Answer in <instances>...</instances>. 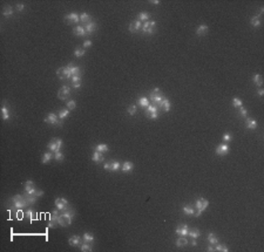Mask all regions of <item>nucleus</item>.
<instances>
[{"mask_svg": "<svg viewBox=\"0 0 264 252\" xmlns=\"http://www.w3.org/2000/svg\"><path fill=\"white\" fill-rule=\"evenodd\" d=\"M75 216V212H74V209L69 208L68 210H65V211H59L58 210V215H57V221H58V224L61 225V226H68L72 224V221Z\"/></svg>", "mask_w": 264, "mask_h": 252, "instance_id": "nucleus-1", "label": "nucleus"}, {"mask_svg": "<svg viewBox=\"0 0 264 252\" xmlns=\"http://www.w3.org/2000/svg\"><path fill=\"white\" fill-rule=\"evenodd\" d=\"M11 202L13 203V209H15V210H21V209L26 208L27 205H29L24 195H15Z\"/></svg>", "mask_w": 264, "mask_h": 252, "instance_id": "nucleus-2", "label": "nucleus"}, {"mask_svg": "<svg viewBox=\"0 0 264 252\" xmlns=\"http://www.w3.org/2000/svg\"><path fill=\"white\" fill-rule=\"evenodd\" d=\"M150 99H151V102L158 107V104L161 103V101H162L163 99H166V96H164L163 93L160 91V88L156 87V88H154V91L150 93Z\"/></svg>", "mask_w": 264, "mask_h": 252, "instance_id": "nucleus-3", "label": "nucleus"}, {"mask_svg": "<svg viewBox=\"0 0 264 252\" xmlns=\"http://www.w3.org/2000/svg\"><path fill=\"white\" fill-rule=\"evenodd\" d=\"M195 205H196V211H195V215L194 216H196V217H199V216H201L202 215V212L208 208V205H209V202L207 201V200H204V198H199V200H196V203H195Z\"/></svg>", "mask_w": 264, "mask_h": 252, "instance_id": "nucleus-4", "label": "nucleus"}, {"mask_svg": "<svg viewBox=\"0 0 264 252\" xmlns=\"http://www.w3.org/2000/svg\"><path fill=\"white\" fill-rule=\"evenodd\" d=\"M44 121H45L46 123H49V124H53V125H58V127H61V125H62V120H61L60 117H58V115L54 114V113L48 114V115L45 117Z\"/></svg>", "mask_w": 264, "mask_h": 252, "instance_id": "nucleus-5", "label": "nucleus"}, {"mask_svg": "<svg viewBox=\"0 0 264 252\" xmlns=\"http://www.w3.org/2000/svg\"><path fill=\"white\" fill-rule=\"evenodd\" d=\"M61 147H62V140H61V138H53V140L48 143V146H47V148H48L52 153L60 151Z\"/></svg>", "mask_w": 264, "mask_h": 252, "instance_id": "nucleus-6", "label": "nucleus"}, {"mask_svg": "<svg viewBox=\"0 0 264 252\" xmlns=\"http://www.w3.org/2000/svg\"><path fill=\"white\" fill-rule=\"evenodd\" d=\"M55 208L59 210V211H65V210H68L69 209V204H68V201L63 197H58L55 198Z\"/></svg>", "mask_w": 264, "mask_h": 252, "instance_id": "nucleus-7", "label": "nucleus"}, {"mask_svg": "<svg viewBox=\"0 0 264 252\" xmlns=\"http://www.w3.org/2000/svg\"><path fill=\"white\" fill-rule=\"evenodd\" d=\"M155 27H156V21L151 20V21H146L143 22L142 25V31L146 33V34H154L155 32Z\"/></svg>", "mask_w": 264, "mask_h": 252, "instance_id": "nucleus-8", "label": "nucleus"}, {"mask_svg": "<svg viewBox=\"0 0 264 252\" xmlns=\"http://www.w3.org/2000/svg\"><path fill=\"white\" fill-rule=\"evenodd\" d=\"M103 168L108 171H117L121 168V163L119 161H109L103 164Z\"/></svg>", "mask_w": 264, "mask_h": 252, "instance_id": "nucleus-9", "label": "nucleus"}, {"mask_svg": "<svg viewBox=\"0 0 264 252\" xmlns=\"http://www.w3.org/2000/svg\"><path fill=\"white\" fill-rule=\"evenodd\" d=\"M57 75L59 76L60 80H66V79L72 78V75H70V73H69V70H68L67 67H60L57 70Z\"/></svg>", "mask_w": 264, "mask_h": 252, "instance_id": "nucleus-10", "label": "nucleus"}, {"mask_svg": "<svg viewBox=\"0 0 264 252\" xmlns=\"http://www.w3.org/2000/svg\"><path fill=\"white\" fill-rule=\"evenodd\" d=\"M175 232L177 233L179 236H183V237H187L188 233H189V226L187 224H180L176 226V230Z\"/></svg>", "mask_w": 264, "mask_h": 252, "instance_id": "nucleus-11", "label": "nucleus"}, {"mask_svg": "<svg viewBox=\"0 0 264 252\" xmlns=\"http://www.w3.org/2000/svg\"><path fill=\"white\" fill-rule=\"evenodd\" d=\"M69 95H70V89L68 86H62L61 89L58 92V97L60 100H66Z\"/></svg>", "mask_w": 264, "mask_h": 252, "instance_id": "nucleus-12", "label": "nucleus"}, {"mask_svg": "<svg viewBox=\"0 0 264 252\" xmlns=\"http://www.w3.org/2000/svg\"><path fill=\"white\" fill-rule=\"evenodd\" d=\"M229 151H230V149H229V146L225 144V143H222V144H220L216 148V150H215L216 155H218V156H224V155L229 154Z\"/></svg>", "mask_w": 264, "mask_h": 252, "instance_id": "nucleus-13", "label": "nucleus"}, {"mask_svg": "<svg viewBox=\"0 0 264 252\" xmlns=\"http://www.w3.org/2000/svg\"><path fill=\"white\" fill-rule=\"evenodd\" d=\"M129 32H132V33H136V32H140L141 29H142V22H141L140 20H135V21H133V22H130V25H129Z\"/></svg>", "mask_w": 264, "mask_h": 252, "instance_id": "nucleus-14", "label": "nucleus"}, {"mask_svg": "<svg viewBox=\"0 0 264 252\" xmlns=\"http://www.w3.org/2000/svg\"><path fill=\"white\" fill-rule=\"evenodd\" d=\"M65 19H66L67 21H69V22H72V24H78V22L80 21V16L78 15V13L72 12V13L67 14V15L65 16Z\"/></svg>", "mask_w": 264, "mask_h": 252, "instance_id": "nucleus-15", "label": "nucleus"}, {"mask_svg": "<svg viewBox=\"0 0 264 252\" xmlns=\"http://www.w3.org/2000/svg\"><path fill=\"white\" fill-rule=\"evenodd\" d=\"M37 188H35V185H34V183L32 182V181H27L26 182V184H25V191H26V193H28V195H34L35 192H37Z\"/></svg>", "mask_w": 264, "mask_h": 252, "instance_id": "nucleus-16", "label": "nucleus"}, {"mask_svg": "<svg viewBox=\"0 0 264 252\" xmlns=\"http://www.w3.org/2000/svg\"><path fill=\"white\" fill-rule=\"evenodd\" d=\"M158 108H161V109L163 110V112H169L170 110V108H171V103H170V101L166 97V99H163L162 101H161V103L158 104Z\"/></svg>", "mask_w": 264, "mask_h": 252, "instance_id": "nucleus-17", "label": "nucleus"}, {"mask_svg": "<svg viewBox=\"0 0 264 252\" xmlns=\"http://www.w3.org/2000/svg\"><path fill=\"white\" fill-rule=\"evenodd\" d=\"M96 29V24L94 21H91V22H88L86 24L85 26V31H86V35H91L94 31Z\"/></svg>", "mask_w": 264, "mask_h": 252, "instance_id": "nucleus-18", "label": "nucleus"}, {"mask_svg": "<svg viewBox=\"0 0 264 252\" xmlns=\"http://www.w3.org/2000/svg\"><path fill=\"white\" fill-rule=\"evenodd\" d=\"M92 161L95 162V163H103V162H104L103 154H101L99 151H94V154L92 155Z\"/></svg>", "mask_w": 264, "mask_h": 252, "instance_id": "nucleus-19", "label": "nucleus"}, {"mask_svg": "<svg viewBox=\"0 0 264 252\" xmlns=\"http://www.w3.org/2000/svg\"><path fill=\"white\" fill-rule=\"evenodd\" d=\"M81 242H83L82 239H81V237L80 236H78V235H74V236H72L69 239H68V243H69V245H72V246H78V245H80V243Z\"/></svg>", "mask_w": 264, "mask_h": 252, "instance_id": "nucleus-20", "label": "nucleus"}, {"mask_svg": "<svg viewBox=\"0 0 264 252\" xmlns=\"http://www.w3.org/2000/svg\"><path fill=\"white\" fill-rule=\"evenodd\" d=\"M121 169H122V172H129L134 169V164L129 161H126V162H123V164L121 166Z\"/></svg>", "mask_w": 264, "mask_h": 252, "instance_id": "nucleus-21", "label": "nucleus"}, {"mask_svg": "<svg viewBox=\"0 0 264 252\" xmlns=\"http://www.w3.org/2000/svg\"><path fill=\"white\" fill-rule=\"evenodd\" d=\"M67 68H68V70H69V73H70V75H79V74H81L80 73V67H78V66H74V65H68V66H66Z\"/></svg>", "mask_w": 264, "mask_h": 252, "instance_id": "nucleus-22", "label": "nucleus"}, {"mask_svg": "<svg viewBox=\"0 0 264 252\" xmlns=\"http://www.w3.org/2000/svg\"><path fill=\"white\" fill-rule=\"evenodd\" d=\"M175 244H176V246H177V247H184V246L188 245V239L186 237H183V236H180L177 239H176Z\"/></svg>", "mask_w": 264, "mask_h": 252, "instance_id": "nucleus-23", "label": "nucleus"}, {"mask_svg": "<svg viewBox=\"0 0 264 252\" xmlns=\"http://www.w3.org/2000/svg\"><path fill=\"white\" fill-rule=\"evenodd\" d=\"M80 250L82 252H91V251H93V243L82 242V244L80 245Z\"/></svg>", "mask_w": 264, "mask_h": 252, "instance_id": "nucleus-24", "label": "nucleus"}, {"mask_svg": "<svg viewBox=\"0 0 264 252\" xmlns=\"http://www.w3.org/2000/svg\"><path fill=\"white\" fill-rule=\"evenodd\" d=\"M137 104L140 107H142V108H147L150 103H149V99H147L146 96H141L137 99Z\"/></svg>", "mask_w": 264, "mask_h": 252, "instance_id": "nucleus-25", "label": "nucleus"}, {"mask_svg": "<svg viewBox=\"0 0 264 252\" xmlns=\"http://www.w3.org/2000/svg\"><path fill=\"white\" fill-rule=\"evenodd\" d=\"M73 33L76 35V37H85V35H86V31H85V27L83 26H76V27H74Z\"/></svg>", "mask_w": 264, "mask_h": 252, "instance_id": "nucleus-26", "label": "nucleus"}, {"mask_svg": "<svg viewBox=\"0 0 264 252\" xmlns=\"http://www.w3.org/2000/svg\"><path fill=\"white\" fill-rule=\"evenodd\" d=\"M95 151H99L101 154H104V153H108L109 151V148L107 144H103V143H100V144H96L95 146Z\"/></svg>", "mask_w": 264, "mask_h": 252, "instance_id": "nucleus-27", "label": "nucleus"}, {"mask_svg": "<svg viewBox=\"0 0 264 252\" xmlns=\"http://www.w3.org/2000/svg\"><path fill=\"white\" fill-rule=\"evenodd\" d=\"M182 211H183V213L184 215H187V216H194L195 215V209H194L192 206H190V205H184L183 208H182Z\"/></svg>", "mask_w": 264, "mask_h": 252, "instance_id": "nucleus-28", "label": "nucleus"}, {"mask_svg": "<svg viewBox=\"0 0 264 252\" xmlns=\"http://www.w3.org/2000/svg\"><path fill=\"white\" fill-rule=\"evenodd\" d=\"M208 31H209V27H208L207 25L202 24V25H200V26L197 27V29H196V34H197V35H204V34H207V33H208Z\"/></svg>", "mask_w": 264, "mask_h": 252, "instance_id": "nucleus-29", "label": "nucleus"}, {"mask_svg": "<svg viewBox=\"0 0 264 252\" xmlns=\"http://www.w3.org/2000/svg\"><path fill=\"white\" fill-rule=\"evenodd\" d=\"M246 128L254 130L257 128V121L256 120H251V119H246Z\"/></svg>", "mask_w": 264, "mask_h": 252, "instance_id": "nucleus-30", "label": "nucleus"}, {"mask_svg": "<svg viewBox=\"0 0 264 252\" xmlns=\"http://www.w3.org/2000/svg\"><path fill=\"white\" fill-rule=\"evenodd\" d=\"M188 236L191 237V238H195V239H196V238H199V237L201 236V232H200V230H199L197 227H194V229L189 230Z\"/></svg>", "mask_w": 264, "mask_h": 252, "instance_id": "nucleus-31", "label": "nucleus"}, {"mask_svg": "<svg viewBox=\"0 0 264 252\" xmlns=\"http://www.w3.org/2000/svg\"><path fill=\"white\" fill-rule=\"evenodd\" d=\"M80 21L82 24H88V22L92 21V18H91V15L88 14V13H81L80 14Z\"/></svg>", "mask_w": 264, "mask_h": 252, "instance_id": "nucleus-32", "label": "nucleus"}, {"mask_svg": "<svg viewBox=\"0 0 264 252\" xmlns=\"http://www.w3.org/2000/svg\"><path fill=\"white\" fill-rule=\"evenodd\" d=\"M1 114H3V120L7 121L10 119V112L7 109V107H6V103L4 102L3 106H1Z\"/></svg>", "mask_w": 264, "mask_h": 252, "instance_id": "nucleus-33", "label": "nucleus"}, {"mask_svg": "<svg viewBox=\"0 0 264 252\" xmlns=\"http://www.w3.org/2000/svg\"><path fill=\"white\" fill-rule=\"evenodd\" d=\"M156 112H158V107L156 104H154V103L153 104H149L147 107V109H146V116H148L151 113H156Z\"/></svg>", "mask_w": 264, "mask_h": 252, "instance_id": "nucleus-34", "label": "nucleus"}, {"mask_svg": "<svg viewBox=\"0 0 264 252\" xmlns=\"http://www.w3.org/2000/svg\"><path fill=\"white\" fill-rule=\"evenodd\" d=\"M52 158H54V154H52V153H45L42 155V158H41V162L44 164L48 163V162L52 159Z\"/></svg>", "mask_w": 264, "mask_h": 252, "instance_id": "nucleus-35", "label": "nucleus"}, {"mask_svg": "<svg viewBox=\"0 0 264 252\" xmlns=\"http://www.w3.org/2000/svg\"><path fill=\"white\" fill-rule=\"evenodd\" d=\"M82 240L86 242V243H94V236L89 232H86V233H83V236H82Z\"/></svg>", "mask_w": 264, "mask_h": 252, "instance_id": "nucleus-36", "label": "nucleus"}, {"mask_svg": "<svg viewBox=\"0 0 264 252\" xmlns=\"http://www.w3.org/2000/svg\"><path fill=\"white\" fill-rule=\"evenodd\" d=\"M250 24H251V26H252V27H259V26H261V24H262V21H261V16H259V15L252 16V18H251Z\"/></svg>", "mask_w": 264, "mask_h": 252, "instance_id": "nucleus-37", "label": "nucleus"}, {"mask_svg": "<svg viewBox=\"0 0 264 252\" xmlns=\"http://www.w3.org/2000/svg\"><path fill=\"white\" fill-rule=\"evenodd\" d=\"M137 20H140L141 22H146V21H149V14H148L147 12H141V13H138Z\"/></svg>", "mask_w": 264, "mask_h": 252, "instance_id": "nucleus-38", "label": "nucleus"}, {"mask_svg": "<svg viewBox=\"0 0 264 252\" xmlns=\"http://www.w3.org/2000/svg\"><path fill=\"white\" fill-rule=\"evenodd\" d=\"M208 242L210 244H213V245H216L218 243V238H217V236L215 235L214 232H211V233H209V235H208Z\"/></svg>", "mask_w": 264, "mask_h": 252, "instance_id": "nucleus-39", "label": "nucleus"}, {"mask_svg": "<svg viewBox=\"0 0 264 252\" xmlns=\"http://www.w3.org/2000/svg\"><path fill=\"white\" fill-rule=\"evenodd\" d=\"M85 54H86V49L83 47H78L74 50V57L75 58H81V57L85 55Z\"/></svg>", "mask_w": 264, "mask_h": 252, "instance_id": "nucleus-40", "label": "nucleus"}, {"mask_svg": "<svg viewBox=\"0 0 264 252\" xmlns=\"http://www.w3.org/2000/svg\"><path fill=\"white\" fill-rule=\"evenodd\" d=\"M3 15L5 18H8V16H12L13 15V8L11 6H5L4 7V11H3Z\"/></svg>", "mask_w": 264, "mask_h": 252, "instance_id": "nucleus-41", "label": "nucleus"}, {"mask_svg": "<svg viewBox=\"0 0 264 252\" xmlns=\"http://www.w3.org/2000/svg\"><path fill=\"white\" fill-rule=\"evenodd\" d=\"M25 197H26V200H27L28 204H31V205L35 204V202H37V198H38V197L35 196V195H28V193H26Z\"/></svg>", "mask_w": 264, "mask_h": 252, "instance_id": "nucleus-42", "label": "nucleus"}, {"mask_svg": "<svg viewBox=\"0 0 264 252\" xmlns=\"http://www.w3.org/2000/svg\"><path fill=\"white\" fill-rule=\"evenodd\" d=\"M127 112H128V114H129V115L134 116V115L137 113V107H136L135 104H129V106H128V108H127Z\"/></svg>", "mask_w": 264, "mask_h": 252, "instance_id": "nucleus-43", "label": "nucleus"}, {"mask_svg": "<svg viewBox=\"0 0 264 252\" xmlns=\"http://www.w3.org/2000/svg\"><path fill=\"white\" fill-rule=\"evenodd\" d=\"M66 107H67L68 110H74L76 108V102L74 100H68L67 103H66Z\"/></svg>", "mask_w": 264, "mask_h": 252, "instance_id": "nucleus-44", "label": "nucleus"}, {"mask_svg": "<svg viewBox=\"0 0 264 252\" xmlns=\"http://www.w3.org/2000/svg\"><path fill=\"white\" fill-rule=\"evenodd\" d=\"M254 82H255L258 87H261V86L263 84V78H262V75L255 74V75H254Z\"/></svg>", "mask_w": 264, "mask_h": 252, "instance_id": "nucleus-45", "label": "nucleus"}, {"mask_svg": "<svg viewBox=\"0 0 264 252\" xmlns=\"http://www.w3.org/2000/svg\"><path fill=\"white\" fill-rule=\"evenodd\" d=\"M69 112H70V110H68V109H62V110H60V112H59V117H60L61 120H65L66 117L69 116Z\"/></svg>", "mask_w": 264, "mask_h": 252, "instance_id": "nucleus-46", "label": "nucleus"}, {"mask_svg": "<svg viewBox=\"0 0 264 252\" xmlns=\"http://www.w3.org/2000/svg\"><path fill=\"white\" fill-rule=\"evenodd\" d=\"M215 251H222V252H228L229 251V249L225 246V245H223V244H216V246H215Z\"/></svg>", "mask_w": 264, "mask_h": 252, "instance_id": "nucleus-47", "label": "nucleus"}, {"mask_svg": "<svg viewBox=\"0 0 264 252\" xmlns=\"http://www.w3.org/2000/svg\"><path fill=\"white\" fill-rule=\"evenodd\" d=\"M233 106L236 108H239V107H243V102L238 97H234L233 99Z\"/></svg>", "mask_w": 264, "mask_h": 252, "instance_id": "nucleus-48", "label": "nucleus"}, {"mask_svg": "<svg viewBox=\"0 0 264 252\" xmlns=\"http://www.w3.org/2000/svg\"><path fill=\"white\" fill-rule=\"evenodd\" d=\"M63 158H65V156H63V154H62L61 151H57V153H54V159H55V161L61 162V161H63Z\"/></svg>", "mask_w": 264, "mask_h": 252, "instance_id": "nucleus-49", "label": "nucleus"}, {"mask_svg": "<svg viewBox=\"0 0 264 252\" xmlns=\"http://www.w3.org/2000/svg\"><path fill=\"white\" fill-rule=\"evenodd\" d=\"M72 83H76V82H81V74H79V75H73L72 78Z\"/></svg>", "mask_w": 264, "mask_h": 252, "instance_id": "nucleus-50", "label": "nucleus"}, {"mask_svg": "<svg viewBox=\"0 0 264 252\" xmlns=\"http://www.w3.org/2000/svg\"><path fill=\"white\" fill-rule=\"evenodd\" d=\"M231 140H233V135H231L230 133H225V134L223 135V141L229 142V141H231Z\"/></svg>", "mask_w": 264, "mask_h": 252, "instance_id": "nucleus-51", "label": "nucleus"}, {"mask_svg": "<svg viewBox=\"0 0 264 252\" xmlns=\"http://www.w3.org/2000/svg\"><path fill=\"white\" fill-rule=\"evenodd\" d=\"M239 115L243 116V117H246V115H248V110H246L244 107H239Z\"/></svg>", "mask_w": 264, "mask_h": 252, "instance_id": "nucleus-52", "label": "nucleus"}, {"mask_svg": "<svg viewBox=\"0 0 264 252\" xmlns=\"http://www.w3.org/2000/svg\"><path fill=\"white\" fill-rule=\"evenodd\" d=\"M91 46H92V41H91L89 39H87V40L83 41V48H85V49L88 48V47H91Z\"/></svg>", "mask_w": 264, "mask_h": 252, "instance_id": "nucleus-53", "label": "nucleus"}, {"mask_svg": "<svg viewBox=\"0 0 264 252\" xmlns=\"http://www.w3.org/2000/svg\"><path fill=\"white\" fill-rule=\"evenodd\" d=\"M15 8H16V11H18V12H21V11H24L25 5H24V4H16Z\"/></svg>", "mask_w": 264, "mask_h": 252, "instance_id": "nucleus-54", "label": "nucleus"}, {"mask_svg": "<svg viewBox=\"0 0 264 252\" xmlns=\"http://www.w3.org/2000/svg\"><path fill=\"white\" fill-rule=\"evenodd\" d=\"M148 117L149 119H151V120H156L157 117H158V112H156V113H151V114H149L148 115Z\"/></svg>", "mask_w": 264, "mask_h": 252, "instance_id": "nucleus-55", "label": "nucleus"}, {"mask_svg": "<svg viewBox=\"0 0 264 252\" xmlns=\"http://www.w3.org/2000/svg\"><path fill=\"white\" fill-rule=\"evenodd\" d=\"M34 195L37 196V197H41V196L44 195V191H42V190H37V192H35Z\"/></svg>", "mask_w": 264, "mask_h": 252, "instance_id": "nucleus-56", "label": "nucleus"}, {"mask_svg": "<svg viewBox=\"0 0 264 252\" xmlns=\"http://www.w3.org/2000/svg\"><path fill=\"white\" fill-rule=\"evenodd\" d=\"M72 86H73V88H75V89H78V88H80V87H81V82H76V83H72Z\"/></svg>", "mask_w": 264, "mask_h": 252, "instance_id": "nucleus-57", "label": "nucleus"}, {"mask_svg": "<svg viewBox=\"0 0 264 252\" xmlns=\"http://www.w3.org/2000/svg\"><path fill=\"white\" fill-rule=\"evenodd\" d=\"M257 93H258V95H259V96H263V95H264V89H262V88H259V89H258V92H257Z\"/></svg>", "mask_w": 264, "mask_h": 252, "instance_id": "nucleus-58", "label": "nucleus"}, {"mask_svg": "<svg viewBox=\"0 0 264 252\" xmlns=\"http://www.w3.org/2000/svg\"><path fill=\"white\" fill-rule=\"evenodd\" d=\"M209 252H213V251H215V247L213 246V245H210V246H208V249H207Z\"/></svg>", "mask_w": 264, "mask_h": 252, "instance_id": "nucleus-59", "label": "nucleus"}, {"mask_svg": "<svg viewBox=\"0 0 264 252\" xmlns=\"http://www.w3.org/2000/svg\"><path fill=\"white\" fill-rule=\"evenodd\" d=\"M190 244H191L192 246H196V245H197V242L195 240V238H192V240H191V243H190Z\"/></svg>", "mask_w": 264, "mask_h": 252, "instance_id": "nucleus-60", "label": "nucleus"}, {"mask_svg": "<svg viewBox=\"0 0 264 252\" xmlns=\"http://www.w3.org/2000/svg\"><path fill=\"white\" fill-rule=\"evenodd\" d=\"M150 3H153V4H155V5H157V4H160V1H157V0H154V1H150Z\"/></svg>", "mask_w": 264, "mask_h": 252, "instance_id": "nucleus-61", "label": "nucleus"}]
</instances>
